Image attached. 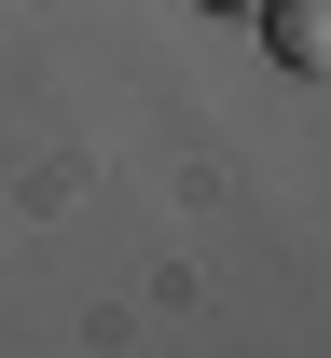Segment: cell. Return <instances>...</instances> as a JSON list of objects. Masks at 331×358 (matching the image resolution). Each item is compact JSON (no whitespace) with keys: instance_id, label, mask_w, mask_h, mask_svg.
Listing matches in <instances>:
<instances>
[{"instance_id":"1","label":"cell","mask_w":331,"mask_h":358,"mask_svg":"<svg viewBox=\"0 0 331 358\" xmlns=\"http://www.w3.org/2000/svg\"><path fill=\"white\" fill-rule=\"evenodd\" d=\"M262 28H276L290 69H318V55H331V14H318V0H262Z\"/></svg>"},{"instance_id":"2","label":"cell","mask_w":331,"mask_h":358,"mask_svg":"<svg viewBox=\"0 0 331 358\" xmlns=\"http://www.w3.org/2000/svg\"><path fill=\"white\" fill-rule=\"evenodd\" d=\"M207 14H248V0H207Z\"/></svg>"}]
</instances>
